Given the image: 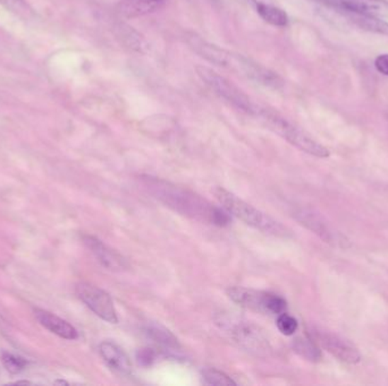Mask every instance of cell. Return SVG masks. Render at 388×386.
Masks as SVG:
<instances>
[{"mask_svg":"<svg viewBox=\"0 0 388 386\" xmlns=\"http://www.w3.org/2000/svg\"><path fill=\"white\" fill-rule=\"evenodd\" d=\"M142 184L154 199L177 214L198 221L207 222L217 227L231 223V216L225 209L215 206L212 203L188 188L156 177H141Z\"/></svg>","mask_w":388,"mask_h":386,"instance_id":"obj_1","label":"cell"},{"mask_svg":"<svg viewBox=\"0 0 388 386\" xmlns=\"http://www.w3.org/2000/svg\"><path fill=\"white\" fill-rule=\"evenodd\" d=\"M214 195L229 214L236 216L237 219H240L250 227L275 237H288L291 235V231L280 221H277L268 214H263L251 204L244 202L243 199H239L236 195L226 190L225 188H215Z\"/></svg>","mask_w":388,"mask_h":386,"instance_id":"obj_2","label":"cell"},{"mask_svg":"<svg viewBox=\"0 0 388 386\" xmlns=\"http://www.w3.org/2000/svg\"><path fill=\"white\" fill-rule=\"evenodd\" d=\"M260 120L265 124L270 131H274L277 135H280L283 139H286L288 143L295 145L299 150L310 154V156H317V158H329V151L324 145L318 143L316 139L309 136L306 131H302L301 128L288 122L286 118L277 114L275 111L269 110L266 108H258L256 107L254 114Z\"/></svg>","mask_w":388,"mask_h":386,"instance_id":"obj_3","label":"cell"},{"mask_svg":"<svg viewBox=\"0 0 388 386\" xmlns=\"http://www.w3.org/2000/svg\"><path fill=\"white\" fill-rule=\"evenodd\" d=\"M220 329H226L237 344L248 351L258 356H266L270 351L268 340L266 338L259 327L250 322L242 321L229 315H220L217 320Z\"/></svg>","mask_w":388,"mask_h":386,"instance_id":"obj_4","label":"cell"},{"mask_svg":"<svg viewBox=\"0 0 388 386\" xmlns=\"http://www.w3.org/2000/svg\"><path fill=\"white\" fill-rule=\"evenodd\" d=\"M195 71L201 80L206 83V86L220 98L229 101L239 110L244 111L246 114H254L257 105H253L250 98L233 83L205 66H198Z\"/></svg>","mask_w":388,"mask_h":386,"instance_id":"obj_5","label":"cell"},{"mask_svg":"<svg viewBox=\"0 0 388 386\" xmlns=\"http://www.w3.org/2000/svg\"><path fill=\"white\" fill-rule=\"evenodd\" d=\"M75 293L81 301L101 320L110 324L118 323V312L115 310L114 301L105 290L88 282H80L75 287Z\"/></svg>","mask_w":388,"mask_h":386,"instance_id":"obj_6","label":"cell"},{"mask_svg":"<svg viewBox=\"0 0 388 386\" xmlns=\"http://www.w3.org/2000/svg\"><path fill=\"white\" fill-rule=\"evenodd\" d=\"M226 69L236 71L239 74L244 75L254 82L270 86V88H280L284 84L282 78L276 73L265 69L263 66L259 65L250 58L244 57L242 54H232L229 65Z\"/></svg>","mask_w":388,"mask_h":386,"instance_id":"obj_7","label":"cell"},{"mask_svg":"<svg viewBox=\"0 0 388 386\" xmlns=\"http://www.w3.org/2000/svg\"><path fill=\"white\" fill-rule=\"evenodd\" d=\"M293 216L300 222L301 225L318 235L324 242H329V244L340 245V246H344V244L348 242L341 233H336L329 225V222L326 221L323 216L316 212L307 210V209H297L293 212Z\"/></svg>","mask_w":388,"mask_h":386,"instance_id":"obj_8","label":"cell"},{"mask_svg":"<svg viewBox=\"0 0 388 386\" xmlns=\"http://www.w3.org/2000/svg\"><path fill=\"white\" fill-rule=\"evenodd\" d=\"M312 334L320 346L325 348L327 351L331 352V355L336 357L337 359H340L343 363H358L361 361V355L357 348L352 346L351 344H348V341L344 339L340 338L338 335L318 331V329H314Z\"/></svg>","mask_w":388,"mask_h":386,"instance_id":"obj_9","label":"cell"},{"mask_svg":"<svg viewBox=\"0 0 388 386\" xmlns=\"http://www.w3.org/2000/svg\"><path fill=\"white\" fill-rule=\"evenodd\" d=\"M83 242L96 256L98 262L103 267H106L107 270L113 271V272H123L129 269V263L126 261L125 257L107 246L97 237L86 235V236H83Z\"/></svg>","mask_w":388,"mask_h":386,"instance_id":"obj_10","label":"cell"},{"mask_svg":"<svg viewBox=\"0 0 388 386\" xmlns=\"http://www.w3.org/2000/svg\"><path fill=\"white\" fill-rule=\"evenodd\" d=\"M227 295L239 306L270 315L269 303L273 296L271 293L244 287H231L227 289Z\"/></svg>","mask_w":388,"mask_h":386,"instance_id":"obj_11","label":"cell"},{"mask_svg":"<svg viewBox=\"0 0 388 386\" xmlns=\"http://www.w3.org/2000/svg\"><path fill=\"white\" fill-rule=\"evenodd\" d=\"M186 40L194 52H197L199 56L205 58L209 63L220 66L224 69L227 67L232 52H226L219 47L207 42L206 40H203L202 37H199L195 33H192V32L186 33Z\"/></svg>","mask_w":388,"mask_h":386,"instance_id":"obj_12","label":"cell"},{"mask_svg":"<svg viewBox=\"0 0 388 386\" xmlns=\"http://www.w3.org/2000/svg\"><path fill=\"white\" fill-rule=\"evenodd\" d=\"M35 316L37 321L42 325L45 329L57 335L59 338L65 340H75L79 338V333L73 325L66 322L63 318L58 317L52 312L43 310H35Z\"/></svg>","mask_w":388,"mask_h":386,"instance_id":"obj_13","label":"cell"},{"mask_svg":"<svg viewBox=\"0 0 388 386\" xmlns=\"http://www.w3.org/2000/svg\"><path fill=\"white\" fill-rule=\"evenodd\" d=\"M99 352L103 361L115 372L129 375L132 373V363L129 356L112 341H103L99 346Z\"/></svg>","mask_w":388,"mask_h":386,"instance_id":"obj_14","label":"cell"},{"mask_svg":"<svg viewBox=\"0 0 388 386\" xmlns=\"http://www.w3.org/2000/svg\"><path fill=\"white\" fill-rule=\"evenodd\" d=\"M166 0H122L118 13L125 18H135L154 13L165 5Z\"/></svg>","mask_w":388,"mask_h":386,"instance_id":"obj_15","label":"cell"},{"mask_svg":"<svg viewBox=\"0 0 388 386\" xmlns=\"http://www.w3.org/2000/svg\"><path fill=\"white\" fill-rule=\"evenodd\" d=\"M341 4L344 11L388 18V0H341Z\"/></svg>","mask_w":388,"mask_h":386,"instance_id":"obj_16","label":"cell"},{"mask_svg":"<svg viewBox=\"0 0 388 386\" xmlns=\"http://www.w3.org/2000/svg\"><path fill=\"white\" fill-rule=\"evenodd\" d=\"M338 13L360 29L388 37V23L385 21L380 20V18L350 12V11H342Z\"/></svg>","mask_w":388,"mask_h":386,"instance_id":"obj_17","label":"cell"},{"mask_svg":"<svg viewBox=\"0 0 388 386\" xmlns=\"http://www.w3.org/2000/svg\"><path fill=\"white\" fill-rule=\"evenodd\" d=\"M115 35L120 43H123L124 46L132 52H139V54L148 52L149 46L146 39L132 26L125 23H118L115 26Z\"/></svg>","mask_w":388,"mask_h":386,"instance_id":"obj_18","label":"cell"},{"mask_svg":"<svg viewBox=\"0 0 388 386\" xmlns=\"http://www.w3.org/2000/svg\"><path fill=\"white\" fill-rule=\"evenodd\" d=\"M144 333L164 351H178L181 349V344L176 337L161 325H148L144 329Z\"/></svg>","mask_w":388,"mask_h":386,"instance_id":"obj_19","label":"cell"},{"mask_svg":"<svg viewBox=\"0 0 388 386\" xmlns=\"http://www.w3.org/2000/svg\"><path fill=\"white\" fill-rule=\"evenodd\" d=\"M257 12L260 15V18L265 21L266 23L270 25L286 26L288 24V16L283 9L278 7L271 6L267 4L258 3Z\"/></svg>","mask_w":388,"mask_h":386,"instance_id":"obj_20","label":"cell"},{"mask_svg":"<svg viewBox=\"0 0 388 386\" xmlns=\"http://www.w3.org/2000/svg\"><path fill=\"white\" fill-rule=\"evenodd\" d=\"M0 5L22 20H30L35 16L33 9L25 0H0Z\"/></svg>","mask_w":388,"mask_h":386,"instance_id":"obj_21","label":"cell"},{"mask_svg":"<svg viewBox=\"0 0 388 386\" xmlns=\"http://www.w3.org/2000/svg\"><path fill=\"white\" fill-rule=\"evenodd\" d=\"M293 348L299 355L306 358L308 361H318L321 358L319 349L317 346L308 339L297 338L295 340Z\"/></svg>","mask_w":388,"mask_h":386,"instance_id":"obj_22","label":"cell"},{"mask_svg":"<svg viewBox=\"0 0 388 386\" xmlns=\"http://www.w3.org/2000/svg\"><path fill=\"white\" fill-rule=\"evenodd\" d=\"M203 383L206 385L214 386H231L236 385L234 380L229 378V375L220 372L218 369L207 368L202 370Z\"/></svg>","mask_w":388,"mask_h":386,"instance_id":"obj_23","label":"cell"},{"mask_svg":"<svg viewBox=\"0 0 388 386\" xmlns=\"http://www.w3.org/2000/svg\"><path fill=\"white\" fill-rule=\"evenodd\" d=\"M1 363H3L4 367L6 368L7 372L14 375L23 372L28 366L26 359L8 351L1 352Z\"/></svg>","mask_w":388,"mask_h":386,"instance_id":"obj_24","label":"cell"},{"mask_svg":"<svg viewBox=\"0 0 388 386\" xmlns=\"http://www.w3.org/2000/svg\"><path fill=\"white\" fill-rule=\"evenodd\" d=\"M277 327L280 329V332L284 335H292L297 332V318L286 314V312H282L277 317Z\"/></svg>","mask_w":388,"mask_h":386,"instance_id":"obj_25","label":"cell"},{"mask_svg":"<svg viewBox=\"0 0 388 386\" xmlns=\"http://www.w3.org/2000/svg\"><path fill=\"white\" fill-rule=\"evenodd\" d=\"M156 357H157L156 350L148 348V346L139 350L137 353V363L144 367L150 366L156 361Z\"/></svg>","mask_w":388,"mask_h":386,"instance_id":"obj_26","label":"cell"},{"mask_svg":"<svg viewBox=\"0 0 388 386\" xmlns=\"http://www.w3.org/2000/svg\"><path fill=\"white\" fill-rule=\"evenodd\" d=\"M375 67L380 74L388 76V54H380L375 60Z\"/></svg>","mask_w":388,"mask_h":386,"instance_id":"obj_27","label":"cell"},{"mask_svg":"<svg viewBox=\"0 0 388 386\" xmlns=\"http://www.w3.org/2000/svg\"><path fill=\"white\" fill-rule=\"evenodd\" d=\"M314 3L320 4L323 6L327 7V8L333 9L335 12H342L344 9L342 8V4L341 0H312Z\"/></svg>","mask_w":388,"mask_h":386,"instance_id":"obj_28","label":"cell"},{"mask_svg":"<svg viewBox=\"0 0 388 386\" xmlns=\"http://www.w3.org/2000/svg\"><path fill=\"white\" fill-rule=\"evenodd\" d=\"M15 385H20V384H24V385H31L32 382H29V380H16V382H14Z\"/></svg>","mask_w":388,"mask_h":386,"instance_id":"obj_29","label":"cell"},{"mask_svg":"<svg viewBox=\"0 0 388 386\" xmlns=\"http://www.w3.org/2000/svg\"><path fill=\"white\" fill-rule=\"evenodd\" d=\"M55 384H59V385H67V384H69V382H66V380H55Z\"/></svg>","mask_w":388,"mask_h":386,"instance_id":"obj_30","label":"cell"}]
</instances>
